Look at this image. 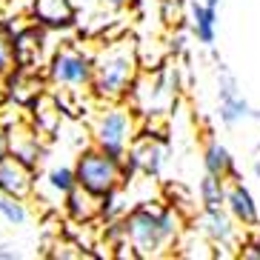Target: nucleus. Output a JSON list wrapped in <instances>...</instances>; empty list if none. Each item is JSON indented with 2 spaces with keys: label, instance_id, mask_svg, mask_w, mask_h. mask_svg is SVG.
<instances>
[{
  "label": "nucleus",
  "instance_id": "f257e3e1",
  "mask_svg": "<svg viewBox=\"0 0 260 260\" xmlns=\"http://www.w3.org/2000/svg\"><path fill=\"white\" fill-rule=\"evenodd\" d=\"M123 226V249H129L135 257H163L169 249H175L183 232V220L172 206L157 203H140L126 209L120 217Z\"/></svg>",
  "mask_w": 260,
  "mask_h": 260
},
{
  "label": "nucleus",
  "instance_id": "f03ea898",
  "mask_svg": "<svg viewBox=\"0 0 260 260\" xmlns=\"http://www.w3.org/2000/svg\"><path fill=\"white\" fill-rule=\"evenodd\" d=\"M140 75V57L132 40H112L92 54V83L89 89L103 103L129 98L132 83Z\"/></svg>",
  "mask_w": 260,
  "mask_h": 260
},
{
  "label": "nucleus",
  "instance_id": "7ed1b4c3",
  "mask_svg": "<svg viewBox=\"0 0 260 260\" xmlns=\"http://www.w3.org/2000/svg\"><path fill=\"white\" fill-rule=\"evenodd\" d=\"M138 135V123H135V109L112 100L109 106H103L92 120V140L98 149H103L106 154L123 160V154L129 149V143Z\"/></svg>",
  "mask_w": 260,
  "mask_h": 260
},
{
  "label": "nucleus",
  "instance_id": "20e7f679",
  "mask_svg": "<svg viewBox=\"0 0 260 260\" xmlns=\"http://www.w3.org/2000/svg\"><path fill=\"white\" fill-rule=\"evenodd\" d=\"M72 169H75L77 186H83L86 191H92L98 198H103L106 191L123 186V160L106 154L103 149H98V146L83 149Z\"/></svg>",
  "mask_w": 260,
  "mask_h": 260
},
{
  "label": "nucleus",
  "instance_id": "39448f33",
  "mask_svg": "<svg viewBox=\"0 0 260 260\" xmlns=\"http://www.w3.org/2000/svg\"><path fill=\"white\" fill-rule=\"evenodd\" d=\"M49 83L66 92H80L92 83V54H86L80 46L66 43L49 57Z\"/></svg>",
  "mask_w": 260,
  "mask_h": 260
},
{
  "label": "nucleus",
  "instance_id": "423d86ee",
  "mask_svg": "<svg viewBox=\"0 0 260 260\" xmlns=\"http://www.w3.org/2000/svg\"><path fill=\"white\" fill-rule=\"evenodd\" d=\"M226 200H223V209H229L232 220H237L243 229H254L260 223V214H257V203H254L252 191L240 183V177H232L226 180Z\"/></svg>",
  "mask_w": 260,
  "mask_h": 260
},
{
  "label": "nucleus",
  "instance_id": "0eeeda50",
  "mask_svg": "<svg viewBox=\"0 0 260 260\" xmlns=\"http://www.w3.org/2000/svg\"><path fill=\"white\" fill-rule=\"evenodd\" d=\"M0 191L26 200L35 191V169H29L17 157H6L0 163Z\"/></svg>",
  "mask_w": 260,
  "mask_h": 260
},
{
  "label": "nucleus",
  "instance_id": "6e6552de",
  "mask_svg": "<svg viewBox=\"0 0 260 260\" xmlns=\"http://www.w3.org/2000/svg\"><path fill=\"white\" fill-rule=\"evenodd\" d=\"M200 232L214 249H237L240 237H237V226L229 220V214L217 209V212H203L200 217Z\"/></svg>",
  "mask_w": 260,
  "mask_h": 260
},
{
  "label": "nucleus",
  "instance_id": "1a4fd4ad",
  "mask_svg": "<svg viewBox=\"0 0 260 260\" xmlns=\"http://www.w3.org/2000/svg\"><path fill=\"white\" fill-rule=\"evenodd\" d=\"M31 17L43 29H69L75 23V3L72 0H35Z\"/></svg>",
  "mask_w": 260,
  "mask_h": 260
},
{
  "label": "nucleus",
  "instance_id": "9d476101",
  "mask_svg": "<svg viewBox=\"0 0 260 260\" xmlns=\"http://www.w3.org/2000/svg\"><path fill=\"white\" fill-rule=\"evenodd\" d=\"M63 212L69 214L72 223H83V226H89L92 220L100 217V198L92 194V191H86L83 186H75L72 191L63 194Z\"/></svg>",
  "mask_w": 260,
  "mask_h": 260
},
{
  "label": "nucleus",
  "instance_id": "9b49d317",
  "mask_svg": "<svg viewBox=\"0 0 260 260\" xmlns=\"http://www.w3.org/2000/svg\"><path fill=\"white\" fill-rule=\"evenodd\" d=\"M203 166H206L209 175L220 177V180L240 177L237 175V166H235V157L229 154V149H226L220 140H214V138L206 140V149H203Z\"/></svg>",
  "mask_w": 260,
  "mask_h": 260
},
{
  "label": "nucleus",
  "instance_id": "f8f14e48",
  "mask_svg": "<svg viewBox=\"0 0 260 260\" xmlns=\"http://www.w3.org/2000/svg\"><path fill=\"white\" fill-rule=\"evenodd\" d=\"M246 117H252L249 103L243 100V94L237 92L235 80L232 77H223V83H220V120L235 126L237 120H246Z\"/></svg>",
  "mask_w": 260,
  "mask_h": 260
},
{
  "label": "nucleus",
  "instance_id": "ddd939ff",
  "mask_svg": "<svg viewBox=\"0 0 260 260\" xmlns=\"http://www.w3.org/2000/svg\"><path fill=\"white\" fill-rule=\"evenodd\" d=\"M9 149H12V157H17L20 163L35 169V163L40 160V152H43L38 129H20V132L9 129Z\"/></svg>",
  "mask_w": 260,
  "mask_h": 260
},
{
  "label": "nucleus",
  "instance_id": "4468645a",
  "mask_svg": "<svg viewBox=\"0 0 260 260\" xmlns=\"http://www.w3.org/2000/svg\"><path fill=\"white\" fill-rule=\"evenodd\" d=\"M191 31L200 43L212 46L217 38V6H209L203 0L191 3Z\"/></svg>",
  "mask_w": 260,
  "mask_h": 260
},
{
  "label": "nucleus",
  "instance_id": "2eb2a0df",
  "mask_svg": "<svg viewBox=\"0 0 260 260\" xmlns=\"http://www.w3.org/2000/svg\"><path fill=\"white\" fill-rule=\"evenodd\" d=\"M223 200H226V180L214 177L206 172V177L200 180V203H203V212H217L223 209Z\"/></svg>",
  "mask_w": 260,
  "mask_h": 260
},
{
  "label": "nucleus",
  "instance_id": "dca6fc26",
  "mask_svg": "<svg viewBox=\"0 0 260 260\" xmlns=\"http://www.w3.org/2000/svg\"><path fill=\"white\" fill-rule=\"evenodd\" d=\"M43 183H46V189L52 191L54 198L63 200V194H66V191H72L77 186L75 169H72V166H54V169H49V175L43 177Z\"/></svg>",
  "mask_w": 260,
  "mask_h": 260
},
{
  "label": "nucleus",
  "instance_id": "f3484780",
  "mask_svg": "<svg viewBox=\"0 0 260 260\" xmlns=\"http://www.w3.org/2000/svg\"><path fill=\"white\" fill-rule=\"evenodd\" d=\"M46 106L49 109H43V98H35V129L43 132V135H52L60 126V112H57L52 98H49Z\"/></svg>",
  "mask_w": 260,
  "mask_h": 260
},
{
  "label": "nucleus",
  "instance_id": "a211bd4d",
  "mask_svg": "<svg viewBox=\"0 0 260 260\" xmlns=\"http://www.w3.org/2000/svg\"><path fill=\"white\" fill-rule=\"evenodd\" d=\"M0 217H3L9 226H23V223L29 220L26 203L20 198H12V194H3V191H0Z\"/></svg>",
  "mask_w": 260,
  "mask_h": 260
},
{
  "label": "nucleus",
  "instance_id": "6ab92c4d",
  "mask_svg": "<svg viewBox=\"0 0 260 260\" xmlns=\"http://www.w3.org/2000/svg\"><path fill=\"white\" fill-rule=\"evenodd\" d=\"M15 69V43H12V35L0 29V75H9Z\"/></svg>",
  "mask_w": 260,
  "mask_h": 260
},
{
  "label": "nucleus",
  "instance_id": "aec40b11",
  "mask_svg": "<svg viewBox=\"0 0 260 260\" xmlns=\"http://www.w3.org/2000/svg\"><path fill=\"white\" fill-rule=\"evenodd\" d=\"M237 249H240V257H257L260 260V237H249V240H240V246H237Z\"/></svg>",
  "mask_w": 260,
  "mask_h": 260
},
{
  "label": "nucleus",
  "instance_id": "412c9836",
  "mask_svg": "<svg viewBox=\"0 0 260 260\" xmlns=\"http://www.w3.org/2000/svg\"><path fill=\"white\" fill-rule=\"evenodd\" d=\"M12 157V149H9V126H0V163Z\"/></svg>",
  "mask_w": 260,
  "mask_h": 260
},
{
  "label": "nucleus",
  "instance_id": "4be33fe9",
  "mask_svg": "<svg viewBox=\"0 0 260 260\" xmlns=\"http://www.w3.org/2000/svg\"><path fill=\"white\" fill-rule=\"evenodd\" d=\"M20 252H17L12 243H0V260H17Z\"/></svg>",
  "mask_w": 260,
  "mask_h": 260
},
{
  "label": "nucleus",
  "instance_id": "5701e85b",
  "mask_svg": "<svg viewBox=\"0 0 260 260\" xmlns=\"http://www.w3.org/2000/svg\"><path fill=\"white\" fill-rule=\"evenodd\" d=\"M100 3H103V6H109V9H123L129 0H100Z\"/></svg>",
  "mask_w": 260,
  "mask_h": 260
},
{
  "label": "nucleus",
  "instance_id": "b1692460",
  "mask_svg": "<svg viewBox=\"0 0 260 260\" xmlns=\"http://www.w3.org/2000/svg\"><path fill=\"white\" fill-rule=\"evenodd\" d=\"M254 175H257V180H260V157L254 160Z\"/></svg>",
  "mask_w": 260,
  "mask_h": 260
},
{
  "label": "nucleus",
  "instance_id": "393cba45",
  "mask_svg": "<svg viewBox=\"0 0 260 260\" xmlns=\"http://www.w3.org/2000/svg\"><path fill=\"white\" fill-rule=\"evenodd\" d=\"M203 3H209V6H217V3H220V0H203Z\"/></svg>",
  "mask_w": 260,
  "mask_h": 260
},
{
  "label": "nucleus",
  "instance_id": "a878e982",
  "mask_svg": "<svg viewBox=\"0 0 260 260\" xmlns=\"http://www.w3.org/2000/svg\"><path fill=\"white\" fill-rule=\"evenodd\" d=\"M0 77H3V75H0Z\"/></svg>",
  "mask_w": 260,
  "mask_h": 260
}]
</instances>
